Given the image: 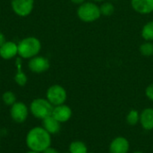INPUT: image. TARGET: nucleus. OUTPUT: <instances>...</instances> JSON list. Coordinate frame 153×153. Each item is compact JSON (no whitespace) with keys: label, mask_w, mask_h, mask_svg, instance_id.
<instances>
[{"label":"nucleus","mask_w":153,"mask_h":153,"mask_svg":"<svg viewBox=\"0 0 153 153\" xmlns=\"http://www.w3.org/2000/svg\"><path fill=\"white\" fill-rule=\"evenodd\" d=\"M26 144L30 151L42 153L51 146V134L42 126L33 127L27 134Z\"/></svg>","instance_id":"obj_1"},{"label":"nucleus","mask_w":153,"mask_h":153,"mask_svg":"<svg viewBox=\"0 0 153 153\" xmlns=\"http://www.w3.org/2000/svg\"><path fill=\"white\" fill-rule=\"evenodd\" d=\"M77 16L83 22H93L101 16L100 6L92 1L84 2L77 9Z\"/></svg>","instance_id":"obj_2"},{"label":"nucleus","mask_w":153,"mask_h":153,"mask_svg":"<svg viewBox=\"0 0 153 153\" xmlns=\"http://www.w3.org/2000/svg\"><path fill=\"white\" fill-rule=\"evenodd\" d=\"M18 55L22 58H32L37 56L41 48L40 41L35 37L23 39L17 45Z\"/></svg>","instance_id":"obj_3"},{"label":"nucleus","mask_w":153,"mask_h":153,"mask_svg":"<svg viewBox=\"0 0 153 153\" xmlns=\"http://www.w3.org/2000/svg\"><path fill=\"white\" fill-rule=\"evenodd\" d=\"M54 106L47 99H35L30 105V111L33 117L44 119L52 115Z\"/></svg>","instance_id":"obj_4"},{"label":"nucleus","mask_w":153,"mask_h":153,"mask_svg":"<svg viewBox=\"0 0 153 153\" xmlns=\"http://www.w3.org/2000/svg\"><path fill=\"white\" fill-rule=\"evenodd\" d=\"M47 100L54 106H59L65 104L67 99V93L65 89L58 84L50 86L47 91Z\"/></svg>","instance_id":"obj_5"},{"label":"nucleus","mask_w":153,"mask_h":153,"mask_svg":"<svg viewBox=\"0 0 153 153\" xmlns=\"http://www.w3.org/2000/svg\"><path fill=\"white\" fill-rule=\"evenodd\" d=\"M10 115L12 119L16 123H23L29 116L28 107L23 102H15L11 106Z\"/></svg>","instance_id":"obj_6"},{"label":"nucleus","mask_w":153,"mask_h":153,"mask_svg":"<svg viewBox=\"0 0 153 153\" xmlns=\"http://www.w3.org/2000/svg\"><path fill=\"white\" fill-rule=\"evenodd\" d=\"M11 5L17 15L24 17L31 13L34 5V0H12Z\"/></svg>","instance_id":"obj_7"},{"label":"nucleus","mask_w":153,"mask_h":153,"mask_svg":"<svg viewBox=\"0 0 153 153\" xmlns=\"http://www.w3.org/2000/svg\"><path fill=\"white\" fill-rule=\"evenodd\" d=\"M130 150V143L124 136H117L112 140L109 144V153H128Z\"/></svg>","instance_id":"obj_8"},{"label":"nucleus","mask_w":153,"mask_h":153,"mask_svg":"<svg viewBox=\"0 0 153 153\" xmlns=\"http://www.w3.org/2000/svg\"><path fill=\"white\" fill-rule=\"evenodd\" d=\"M72 115L73 111L71 108L65 104L54 107L52 112V116L60 123H65L69 121L72 117Z\"/></svg>","instance_id":"obj_9"},{"label":"nucleus","mask_w":153,"mask_h":153,"mask_svg":"<svg viewBox=\"0 0 153 153\" xmlns=\"http://www.w3.org/2000/svg\"><path fill=\"white\" fill-rule=\"evenodd\" d=\"M29 68L33 73L41 74L49 68V62L43 56H34L29 62Z\"/></svg>","instance_id":"obj_10"},{"label":"nucleus","mask_w":153,"mask_h":153,"mask_svg":"<svg viewBox=\"0 0 153 153\" xmlns=\"http://www.w3.org/2000/svg\"><path fill=\"white\" fill-rule=\"evenodd\" d=\"M133 9L140 14L153 13V0H131Z\"/></svg>","instance_id":"obj_11"},{"label":"nucleus","mask_w":153,"mask_h":153,"mask_svg":"<svg viewBox=\"0 0 153 153\" xmlns=\"http://www.w3.org/2000/svg\"><path fill=\"white\" fill-rule=\"evenodd\" d=\"M18 54V47L13 41H5L0 47V56L3 59L9 60Z\"/></svg>","instance_id":"obj_12"},{"label":"nucleus","mask_w":153,"mask_h":153,"mask_svg":"<svg viewBox=\"0 0 153 153\" xmlns=\"http://www.w3.org/2000/svg\"><path fill=\"white\" fill-rule=\"evenodd\" d=\"M140 124L145 131L153 130L152 108H146L140 113Z\"/></svg>","instance_id":"obj_13"},{"label":"nucleus","mask_w":153,"mask_h":153,"mask_svg":"<svg viewBox=\"0 0 153 153\" xmlns=\"http://www.w3.org/2000/svg\"><path fill=\"white\" fill-rule=\"evenodd\" d=\"M42 127L50 134H56L61 130V123L51 115L42 119Z\"/></svg>","instance_id":"obj_14"},{"label":"nucleus","mask_w":153,"mask_h":153,"mask_svg":"<svg viewBox=\"0 0 153 153\" xmlns=\"http://www.w3.org/2000/svg\"><path fill=\"white\" fill-rule=\"evenodd\" d=\"M70 153H88L87 145L81 141H74L69 145Z\"/></svg>","instance_id":"obj_15"},{"label":"nucleus","mask_w":153,"mask_h":153,"mask_svg":"<svg viewBox=\"0 0 153 153\" xmlns=\"http://www.w3.org/2000/svg\"><path fill=\"white\" fill-rule=\"evenodd\" d=\"M142 37L145 41H153V21L145 23L142 29Z\"/></svg>","instance_id":"obj_16"},{"label":"nucleus","mask_w":153,"mask_h":153,"mask_svg":"<svg viewBox=\"0 0 153 153\" xmlns=\"http://www.w3.org/2000/svg\"><path fill=\"white\" fill-rule=\"evenodd\" d=\"M16 64H17V66H18V71H17V73H16V74L14 76V81L19 86H24L27 83L28 78H27L26 74L21 70V59L20 58H17Z\"/></svg>","instance_id":"obj_17"},{"label":"nucleus","mask_w":153,"mask_h":153,"mask_svg":"<svg viewBox=\"0 0 153 153\" xmlns=\"http://www.w3.org/2000/svg\"><path fill=\"white\" fill-rule=\"evenodd\" d=\"M126 122L128 125L134 126L140 123V113L136 109H131L126 116Z\"/></svg>","instance_id":"obj_18"},{"label":"nucleus","mask_w":153,"mask_h":153,"mask_svg":"<svg viewBox=\"0 0 153 153\" xmlns=\"http://www.w3.org/2000/svg\"><path fill=\"white\" fill-rule=\"evenodd\" d=\"M140 53L144 56H153V43L152 41H144L139 48Z\"/></svg>","instance_id":"obj_19"},{"label":"nucleus","mask_w":153,"mask_h":153,"mask_svg":"<svg viewBox=\"0 0 153 153\" xmlns=\"http://www.w3.org/2000/svg\"><path fill=\"white\" fill-rule=\"evenodd\" d=\"M100 13L103 16H111L115 13V6L111 2H104L100 6Z\"/></svg>","instance_id":"obj_20"},{"label":"nucleus","mask_w":153,"mask_h":153,"mask_svg":"<svg viewBox=\"0 0 153 153\" xmlns=\"http://www.w3.org/2000/svg\"><path fill=\"white\" fill-rule=\"evenodd\" d=\"M3 101L7 106H12L16 102V97L12 91H5L2 96Z\"/></svg>","instance_id":"obj_21"},{"label":"nucleus","mask_w":153,"mask_h":153,"mask_svg":"<svg viewBox=\"0 0 153 153\" xmlns=\"http://www.w3.org/2000/svg\"><path fill=\"white\" fill-rule=\"evenodd\" d=\"M145 95L150 100L153 101V82L147 86L145 90Z\"/></svg>","instance_id":"obj_22"},{"label":"nucleus","mask_w":153,"mask_h":153,"mask_svg":"<svg viewBox=\"0 0 153 153\" xmlns=\"http://www.w3.org/2000/svg\"><path fill=\"white\" fill-rule=\"evenodd\" d=\"M42 153H59V152H58L56 149L49 147V148H48L47 150H45V151H44Z\"/></svg>","instance_id":"obj_23"},{"label":"nucleus","mask_w":153,"mask_h":153,"mask_svg":"<svg viewBox=\"0 0 153 153\" xmlns=\"http://www.w3.org/2000/svg\"><path fill=\"white\" fill-rule=\"evenodd\" d=\"M4 42H5V38H4V36L2 33H0V47H1Z\"/></svg>","instance_id":"obj_24"},{"label":"nucleus","mask_w":153,"mask_h":153,"mask_svg":"<svg viewBox=\"0 0 153 153\" xmlns=\"http://www.w3.org/2000/svg\"><path fill=\"white\" fill-rule=\"evenodd\" d=\"M74 4H83L84 2H86V0H71Z\"/></svg>","instance_id":"obj_25"},{"label":"nucleus","mask_w":153,"mask_h":153,"mask_svg":"<svg viewBox=\"0 0 153 153\" xmlns=\"http://www.w3.org/2000/svg\"><path fill=\"white\" fill-rule=\"evenodd\" d=\"M92 2H95V3H98V2H103L105 0H91Z\"/></svg>","instance_id":"obj_26"},{"label":"nucleus","mask_w":153,"mask_h":153,"mask_svg":"<svg viewBox=\"0 0 153 153\" xmlns=\"http://www.w3.org/2000/svg\"><path fill=\"white\" fill-rule=\"evenodd\" d=\"M26 153H39V152H33V151H30V152H28Z\"/></svg>","instance_id":"obj_27"},{"label":"nucleus","mask_w":153,"mask_h":153,"mask_svg":"<svg viewBox=\"0 0 153 153\" xmlns=\"http://www.w3.org/2000/svg\"><path fill=\"white\" fill-rule=\"evenodd\" d=\"M134 153H143V152H134Z\"/></svg>","instance_id":"obj_28"},{"label":"nucleus","mask_w":153,"mask_h":153,"mask_svg":"<svg viewBox=\"0 0 153 153\" xmlns=\"http://www.w3.org/2000/svg\"><path fill=\"white\" fill-rule=\"evenodd\" d=\"M88 153H94V152H88Z\"/></svg>","instance_id":"obj_29"},{"label":"nucleus","mask_w":153,"mask_h":153,"mask_svg":"<svg viewBox=\"0 0 153 153\" xmlns=\"http://www.w3.org/2000/svg\"><path fill=\"white\" fill-rule=\"evenodd\" d=\"M65 153H70V152H65Z\"/></svg>","instance_id":"obj_30"}]
</instances>
